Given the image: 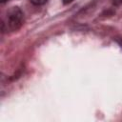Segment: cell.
<instances>
[{
  "mask_svg": "<svg viewBox=\"0 0 122 122\" xmlns=\"http://www.w3.org/2000/svg\"><path fill=\"white\" fill-rule=\"evenodd\" d=\"M24 21V14L18 7H12L7 12V26L10 30H17Z\"/></svg>",
  "mask_w": 122,
  "mask_h": 122,
  "instance_id": "cell-1",
  "label": "cell"
},
{
  "mask_svg": "<svg viewBox=\"0 0 122 122\" xmlns=\"http://www.w3.org/2000/svg\"><path fill=\"white\" fill-rule=\"evenodd\" d=\"M33 5H36V6H40V5H44L48 0H30Z\"/></svg>",
  "mask_w": 122,
  "mask_h": 122,
  "instance_id": "cell-2",
  "label": "cell"
},
{
  "mask_svg": "<svg viewBox=\"0 0 122 122\" xmlns=\"http://www.w3.org/2000/svg\"><path fill=\"white\" fill-rule=\"evenodd\" d=\"M112 2L114 5H117V6L122 5V0H112Z\"/></svg>",
  "mask_w": 122,
  "mask_h": 122,
  "instance_id": "cell-3",
  "label": "cell"
},
{
  "mask_svg": "<svg viewBox=\"0 0 122 122\" xmlns=\"http://www.w3.org/2000/svg\"><path fill=\"white\" fill-rule=\"evenodd\" d=\"M71 1H73V0H64V3H66V4H67V3H71Z\"/></svg>",
  "mask_w": 122,
  "mask_h": 122,
  "instance_id": "cell-4",
  "label": "cell"
},
{
  "mask_svg": "<svg viewBox=\"0 0 122 122\" xmlns=\"http://www.w3.org/2000/svg\"><path fill=\"white\" fill-rule=\"evenodd\" d=\"M0 1H1V2H2V3H4V2H7V1H8V0H0Z\"/></svg>",
  "mask_w": 122,
  "mask_h": 122,
  "instance_id": "cell-5",
  "label": "cell"
}]
</instances>
